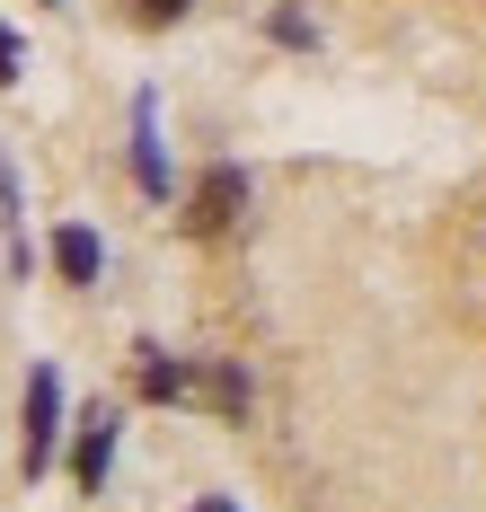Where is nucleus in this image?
<instances>
[{
  "instance_id": "nucleus-1",
  "label": "nucleus",
  "mask_w": 486,
  "mask_h": 512,
  "mask_svg": "<svg viewBox=\"0 0 486 512\" xmlns=\"http://www.w3.org/2000/svg\"><path fill=\"white\" fill-rule=\"evenodd\" d=\"M54 424H62V380L54 371H27V477H45V460H54Z\"/></svg>"
},
{
  "instance_id": "nucleus-2",
  "label": "nucleus",
  "mask_w": 486,
  "mask_h": 512,
  "mask_svg": "<svg viewBox=\"0 0 486 512\" xmlns=\"http://www.w3.org/2000/svg\"><path fill=\"white\" fill-rule=\"evenodd\" d=\"M239 204H248V177H239V168H213V177L195 186V204H186V230H195V239H221V230L239 221Z\"/></svg>"
},
{
  "instance_id": "nucleus-3",
  "label": "nucleus",
  "mask_w": 486,
  "mask_h": 512,
  "mask_svg": "<svg viewBox=\"0 0 486 512\" xmlns=\"http://www.w3.org/2000/svg\"><path fill=\"white\" fill-rule=\"evenodd\" d=\"M54 265H62V283H98V265H107V248H98V230H62L54 239Z\"/></svg>"
},
{
  "instance_id": "nucleus-4",
  "label": "nucleus",
  "mask_w": 486,
  "mask_h": 512,
  "mask_svg": "<svg viewBox=\"0 0 486 512\" xmlns=\"http://www.w3.org/2000/svg\"><path fill=\"white\" fill-rule=\"evenodd\" d=\"M107 460H115V415H89V433H80V451H71V468H80L89 495L107 486Z\"/></svg>"
},
{
  "instance_id": "nucleus-5",
  "label": "nucleus",
  "mask_w": 486,
  "mask_h": 512,
  "mask_svg": "<svg viewBox=\"0 0 486 512\" xmlns=\"http://www.w3.org/2000/svg\"><path fill=\"white\" fill-rule=\"evenodd\" d=\"M142 398H160V407H168V398H195V371L168 362V354H151V362H142Z\"/></svg>"
},
{
  "instance_id": "nucleus-6",
  "label": "nucleus",
  "mask_w": 486,
  "mask_h": 512,
  "mask_svg": "<svg viewBox=\"0 0 486 512\" xmlns=\"http://www.w3.org/2000/svg\"><path fill=\"white\" fill-rule=\"evenodd\" d=\"M133 168H142V186H151V195H168V168H160V133H151V106H142V151H133Z\"/></svg>"
},
{
  "instance_id": "nucleus-7",
  "label": "nucleus",
  "mask_w": 486,
  "mask_h": 512,
  "mask_svg": "<svg viewBox=\"0 0 486 512\" xmlns=\"http://www.w3.org/2000/svg\"><path fill=\"white\" fill-rule=\"evenodd\" d=\"M133 18L142 27H168V18H186V0H133Z\"/></svg>"
},
{
  "instance_id": "nucleus-8",
  "label": "nucleus",
  "mask_w": 486,
  "mask_h": 512,
  "mask_svg": "<svg viewBox=\"0 0 486 512\" xmlns=\"http://www.w3.org/2000/svg\"><path fill=\"white\" fill-rule=\"evenodd\" d=\"M9 80H18V36L0 27V89H9Z\"/></svg>"
},
{
  "instance_id": "nucleus-9",
  "label": "nucleus",
  "mask_w": 486,
  "mask_h": 512,
  "mask_svg": "<svg viewBox=\"0 0 486 512\" xmlns=\"http://www.w3.org/2000/svg\"><path fill=\"white\" fill-rule=\"evenodd\" d=\"M195 512H230V504H195Z\"/></svg>"
}]
</instances>
